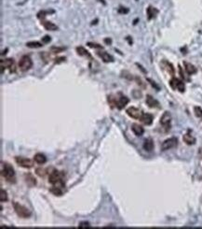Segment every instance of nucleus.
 Instances as JSON below:
<instances>
[{"mask_svg": "<svg viewBox=\"0 0 202 229\" xmlns=\"http://www.w3.org/2000/svg\"><path fill=\"white\" fill-rule=\"evenodd\" d=\"M2 176L7 181V182L11 183V184H14V183H16V181H17L15 170L12 167V166L10 165L9 163L4 164L3 169H2Z\"/></svg>", "mask_w": 202, "mask_h": 229, "instance_id": "f257e3e1", "label": "nucleus"}, {"mask_svg": "<svg viewBox=\"0 0 202 229\" xmlns=\"http://www.w3.org/2000/svg\"><path fill=\"white\" fill-rule=\"evenodd\" d=\"M64 173L63 171H59L54 169L52 170L50 175H49V182L52 185H59L61 184L63 186L64 183Z\"/></svg>", "mask_w": 202, "mask_h": 229, "instance_id": "f03ea898", "label": "nucleus"}, {"mask_svg": "<svg viewBox=\"0 0 202 229\" xmlns=\"http://www.w3.org/2000/svg\"><path fill=\"white\" fill-rule=\"evenodd\" d=\"M13 208L15 212H16V214L21 218L26 219L31 216V211L27 208H25L24 206L21 205L18 202H13Z\"/></svg>", "mask_w": 202, "mask_h": 229, "instance_id": "7ed1b4c3", "label": "nucleus"}, {"mask_svg": "<svg viewBox=\"0 0 202 229\" xmlns=\"http://www.w3.org/2000/svg\"><path fill=\"white\" fill-rule=\"evenodd\" d=\"M19 68L21 71H27L29 69H31L33 66V61L30 58V56L28 55H23L20 61H19Z\"/></svg>", "mask_w": 202, "mask_h": 229, "instance_id": "20e7f679", "label": "nucleus"}, {"mask_svg": "<svg viewBox=\"0 0 202 229\" xmlns=\"http://www.w3.org/2000/svg\"><path fill=\"white\" fill-rule=\"evenodd\" d=\"M15 162L18 166H20L21 167H23V169H32L34 166V161L31 160L29 158H25V157H21V156H16L15 157Z\"/></svg>", "mask_w": 202, "mask_h": 229, "instance_id": "39448f33", "label": "nucleus"}, {"mask_svg": "<svg viewBox=\"0 0 202 229\" xmlns=\"http://www.w3.org/2000/svg\"><path fill=\"white\" fill-rule=\"evenodd\" d=\"M0 65H1V73L4 72L5 68H9L10 73H14L15 71H16V67H15L14 60L12 58H7L5 60H1Z\"/></svg>", "mask_w": 202, "mask_h": 229, "instance_id": "423d86ee", "label": "nucleus"}, {"mask_svg": "<svg viewBox=\"0 0 202 229\" xmlns=\"http://www.w3.org/2000/svg\"><path fill=\"white\" fill-rule=\"evenodd\" d=\"M169 85L173 90H178L181 93H184L185 91V85H184V82L182 81L181 80L177 79V78H172V80L169 81Z\"/></svg>", "mask_w": 202, "mask_h": 229, "instance_id": "0eeeda50", "label": "nucleus"}, {"mask_svg": "<svg viewBox=\"0 0 202 229\" xmlns=\"http://www.w3.org/2000/svg\"><path fill=\"white\" fill-rule=\"evenodd\" d=\"M177 144H178V139L176 137H170V139H168L165 141H163V143L161 144V151L170 150L176 147Z\"/></svg>", "mask_w": 202, "mask_h": 229, "instance_id": "6e6552de", "label": "nucleus"}, {"mask_svg": "<svg viewBox=\"0 0 202 229\" xmlns=\"http://www.w3.org/2000/svg\"><path fill=\"white\" fill-rule=\"evenodd\" d=\"M170 123H172V115L169 111H165L160 118V125L164 128H166L167 130H169Z\"/></svg>", "mask_w": 202, "mask_h": 229, "instance_id": "1a4fd4ad", "label": "nucleus"}, {"mask_svg": "<svg viewBox=\"0 0 202 229\" xmlns=\"http://www.w3.org/2000/svg\"><path fill=\"white\" fill-rule=\"evenodd\" d=\"M126 113L128 114V115L132 118V119H136V120H140L143 115V112L141 110H139L137 108H135V107H130V108L127 109L126 110Z\"/></svg>", "mask_w": 202, "mask_h": 229, "instance_id": "9d476101", "label": "nucleus"}, {"mask_svg": "<svg viewBox=\"0 0 202 229\" xmlns=\"http://www.w3.org/2000/svg\"><path fill=\"white\" fill-rule=\"evenodd\" d=\"M129 102V99L125 96V95H119V97L115 95V107L118 108V110H122L124 109L125 107L127 106V104Z\"/></svg>", "mask_w": 202, "mask_h": 229, "instance_id": "9b49d317", "label": "nucleus"}, {"mask_svg": "<svg viewBox=\"0 0 202 229\" xmlns=\"http://www.w3.org/2000/svg\"><path fill=\"white\" fill-rule=\"evenodd\" d=\"M145 102L147 104V106L149 107V108L151 109H159L160 108V104L159 102L157 100V99H155L152 95H146V99H145Z\"/></svg>", "mask_w": 202, "mask_h": 229, "instance_id": "f8f14e48", "label": "nucleus"}, {"mask_svg": "<svg viewBox=\"0 0 202 229\" xmlns=\"http://www.w3.org/2000/svg\"><path fill=\"white\" fill-rule=\"evenodd\" d=\"M140 121L145 125H151L154 121V116L150 113H143V115L140 119Z\"/></svg>", "mask_w": 202, "mask_h": 229, "instance_id": "ddd939ff", "label": "nucleus"}, {"mask_svg": "<svg viewBox=\"0 0 202 229\" xmlns=\"http://www.w3.org/2000/svg\"><path fill=\"white\" fill-rule=\"evenodd\" d=\"M97 54L99 57L102 58V60L104 63H112L114 62V57L110 55L109 53L106 51H97Z\"/></svg>", "mask_w": 202, "mask_h": 229, "instance_id": "4468645a", "label": "nucleus"}, {"mask_svg": "<svg viewBox=\"0 0 202 229\" xmlns=\"http://www.w3.org/2000/svg\"><path fill=\"white\" fill-rule=\"evenodd\" d=\"M41 25L44 26L45 29L49 30V31H55V30L58 29V26L56 25H54L53 22H51L46 21L45 19L41 20Z\"/></svg>", "mask_w": 202, "mask_h": 229, "instance_id": "2eb2a0df", "label": "nucleus"}, {"mask_svg": "<svg viewBox=\"0 0 202 229\" xmlns=\"http://www.w3.org/2000/svg\"><path fill=\"white\" fill-rule=\"evenodd\" d=\"M24 180H25L26 184L29 187H34V186L36 185V180L35 179V177L31 173H27V174L24 175Z\"/></svg>", "mask_w": 202, "mask_h": 229, "instance_id": "dca6fc26", "label": "nucleus"}, {"mask_svg": "<svg viewBox=\"0 0 202 229\" xmlns=\"http://www.w3.org/2000/svg\"><path fill=\"white\" fill-rule=\"evenodd\" d=\"M131 130H132V132L137 136V137H141L144 135V129L142 125H140L138 124H133L132 125H131Z\"/></svg>", "mask_w": 202, "mask_h": 229, "instance_id": "f3484780", "label": "nucleus"}, {"mask_svg": "<svg viewBox=\"0 0 202 229\" xmlns=\"http://www.w3.org/2000/svg\"><path fill=\"white\" fill-rule=\"evenodd\" d=\"M184 66L185 71L187 72V74H189V75H194V74H196L198 72V69L196 68V66H193L192 64H190L188 62H185V61H184Z\"/></svg>", "mask_w": 202, "mask_h": 229, "instance_id": "a211bd4d", "label": "nucleus"}, {"mask_svg": "<svg viewBox=\"0 0 202 229\" xmlns=\"http://www.w3.org/2000/svg\"><path fill=\"white\" fill-rule=\"evenodd\" d=\"M161 66L165 68V69L167 70V72L169 73V74H170L172 76H173L174 75V67H173V66L170 64V63H169L168 61H162V63H161Z\"/></svg>", "mask_w": 202, "mask_h": 229, "instance_id": "6ab92c4d", "label": "nucleus"}, {"mask_svg": "<svg viewBox=\"0 0 202 229\" xmlns=\"http://www.w3.org/2000/svg\"><path fill=\"white\" fill-rule=\"evenodd\" d=\"M75 51L77 52V54L80 55V56H85V57H88V58H91V55H90V53L89 52V51H87L84 47H82V46L76 47Z\"/></svg>", "mask_w": 202, "mask_h": 229, "instance_id": "aec40b11", "label": "nucleus"}, {"mask_svg": "<svg viewBox=\"0 0 202 229\" xmlns=\"http://www.w3.org/2000/svg\"><path fill=\"white\" fill-rule=\"evenodd\" d=\"M34 161L38 165H44L47 162V157L43 154H36L34 156Z\"/></svg>", "mask_w": 202, "mask_h": 229, "instance_id": "412c9836", "label": "nucleus"}, {"mask_svg": "<svg viewBox=\"0 0 202 229\" xmlns=\"http://www.w3.org/2000/svg\"><path fill=\"white\" fill-rule=\"evenodd\" d=\"M158 13V10L156 7H153L151 6L147 7V17H148V20H152L153 18H155Z\"/></svg>", "mask_w": 202, "mask_h": 229, "instance_id": "4be33fe9", "label": "nucleus"}, {"mask_svg": "<svg viewBox=\"0 0 202 229\" xmlns=\"http://www.w3.org/2000/svg\"><path fill=\"white\" fill-rule=\"evenodd\" d=\"M183 139L187 145H194L196 143V139L192 135H190L189 133L184 134V137H183Z\"/></svg>", "mask_w": 202, "mask_h": 229, "instance_id": "5701e85b", "label": "nucleus"}, {"mask_svg": "<svg viewBox=\"0 0 202 229\" xmlns=\"http://www.w3.org/2000/svg\"><path fill=\"white\" fill-rule=\"evenodd\" d=\"M144 149L146 151H152L154 149V141L151 139H147L144 142Z\"/></svg>", "mask_w": 202, "mask_h": 229, "instance_id": "b1692460", "label": "nucleus"}, {"mask_svg": "<svg viewBox=\"0 0 202 229\" xmlns=\"http://www.w3.org/2000/svg\"><path fill=\"white\" fill-rule=\"evenodd\" d=\"M50 192L51 194H53L54 195H56V196H61V195H63V194H64L63 190H61V188L59 187V186H57V187L56 186L51 187L50 189Z\"/></svg>", "mask_w": 202, "mask_h": 229, "instance_id": "393cba45", "label": "nucleus"}, {"mask_svg": "<svg viewBox=\"0 0 202 229\" xmlns=\"http://www.w3.org/2000/svg\"><path fill=\"white\" fill-rule=\"evenodd\" d=\"M26 46L31 49H37V48H41L43 46V43L39 41H29L26 43Z\"/></svg>", "mask_w": 202, "mask_h": 229, "instance_id": "a878e982", "label": "nucleus"}, {"mask_svg": "<svg viewBox=\"0 0 202 229\" xmlns=\"http://www.w3.org/2000/svg\"><path fill=\"white\" fill-rule=\"evenodd\" d=\"M50 13H54V10H40L37 13V18L39 20H44L47 16V14H50Z\"/></svg>", "mask_w": 202, "mask_h": 229, "instance_id": "bb28decb", "label": "nucleus"}, {"mask_svg": "<svg viewBox=\"0 0 202 229\" xmlns=\"http://www.w3.org/2000/svg\"><path fill=\"white\" fill-rule=\"evenodd\" d=\"M7 200H9V195H7V191L4 189H1L0 190V201L3 203V202H7Z\"/></svg>", "mask_w": 202, "mask_h": 229, "instance_id": "cd10ccee", "label": "nucleus"}, {"mask_svg": "<svg viewBox=\"0 0 202 229\" xmlns=\"http://www.w3.org/2000/svg\"><path fill=\"white\" fill-rule=\"evenodd\" d=\"M65 50L64 47H58V46H52V47L50 49V51L52 53H60L61 51H64Z\"/></svg>", "mask_w": 202, "mask_h": 229, "instance_id": "c85d7f7f", "label": "nucleus"}, {"mask_svg": "<svg viewBox=\"0 0 202 229\" xmlns=\"http://www.w3.org/2000/svg\"><path fill=\"white\" fill-rule=\"evenodd\" d=\"M87 45L89 46V47L90 48H95V49H104V47L101 44H98V43H94V42H88Z\"/></svg>", "mask_w": 202, "mask_h": 229, "instance_id": "c756f323", "label": "nucleus"}, {"mask_svg": "<svg viewBox=\"0 0 202 229\" xmlns=\"http://www.w3.org/2000/svg\"><path fill=\"white\" fill-rule=\"evenodd\" d=\"M194 111H195V114L197 117L202 119V109L201 108H199V107H195V108H194Z\"/></svg>", "mask_w": 202, "mask_h": 229, "instance_id": "7c9ffc66", "label": "nucleus"}, {"mask_svg": "<svg viewBox=\"0 0 202 229\" xmlns=\"http://www.w3.org/2000/svg\"><path fill=\"white\" fill-rule=\"evenodd\" d=\"M36 173L39 177H45V175L47 174V171H46V169H42V167H39V169H37L36 170Z\"/></svg>", "mask_w": 202, "mask_h": 229, "instance_id": "2f4dec72", "label": "nucleus"}, {"mask_svg": "<svg viewBox=\"0 0 202 229\" xmlns=\"http://www.w3.org/2000/svg\"><path fill=\"white\" fill-rule=\"evenodd\" d=\"M129 10L125 7H119V9H118V13H120V14H127V13H129Z\"/></svg>", "mask_w": 202, "mask_h": 229, "instance_id": "473e14b6", "label": "nucleus"}, {"mask_svg": "<svg viewBox=\"0 0 202 229\" xmlns=\"http://www.w3.org/2000/svg\"><path fill=\"white\" fill-rule=\"evenodd\" d=\"M41 40H42V43H44V44H48V43H50V41H51V37H50V36H44L42 39H41Z\"/></svg>", "mask_w": 202, "mask_h": 229, "instance_id": "72a5a7b5", "label": "nucleus"}, {"mask_svg": "<svg viewBox=\"0 0 202 229\" xmlns=\"http://www.w3.org/2000/svg\"><path fill=\"white\" fill-rule=\"evenodd\" d=\"M65 60H66V58H65V57H64V56L57 57V58L55 59V61H54V63H55V64H60V63H63V62H64Z\"/></svg>", "mask_w": 202, "mask_h": 229, "instance_id": "f704fd0d", "label": "nucleus"}, {"mask_svg": "<svg viewBox=\"0 0 202 229\" xmlns=\"http://www.w3.org/2000/svg\"><path fill=\"white\" fill-rule=\"evenodd\" d=\"M79 228H89L90 227V223L88 222H81L78 225Z\"/></svg>", "mask_w": 202, "mask_h": 229, "instance_id": "c9c22d12", "label": "nucleus"}, {"mask_svg": "<svg viewBox=\"0 0 202 229\" xmlns=\"http://www.w3.org/2000/svg\"><path fill=\"white\" fill-rule=\"evenodd\" d=\"M135 81H137V83H138V85H140V86H142L143 88H145V84L143 82V81L140 79L139 77H135Z\"/></svg>", "mask_w": 202, "mask_h": 229, "instance_id": "e433bc0d", "label": "nucleus"}, {"mask_svg": "<svg viewBox=\"0 0 202 229\" xmlns=\"http://www.w3.org/2000/svg\"><path fill=\"white\" fill-rule=\"evenodd\" d=\"M147 81H148L151 83V85H152L154 88H156L157 90H159V87H158V86L156 84V82H155V81H152V80H150V79H147Z\"/></svg>", "mask_w": 202, "mask_h": 229, "instance_id": "4c0bfd02", "label": "nucleus"}, {"mask_svg": "<svg viewBox=\"0 0 202 229\" xmlns=\"http://www.w3.org/2000/svg\"><path fill=\"white\" fill-rule=\"evenodd\" d=\"M104 42H105L106 44H111V43H112V40H111V39H109V37H106V39H104Z\"/></svg>", "mask_w": 202, "mask_h": 229, "instance_id": "58836bf2", "label": "nucleus"}, {"mask_svg": "<svg viewBox=\"0 0 202 229\" xmlns=\"http://www.w3.org/2000/svg\"><path fill=\"white\" fill-rule=\"evenodd\" d=\"M99 2H101V3H103L104 5H106V2L104 1V0H98Z\"/></svg>", "mask_w": 202, "mask_h": 229, "instance_id": "ea45409f", "label": "nucleus"}]
</instances>
